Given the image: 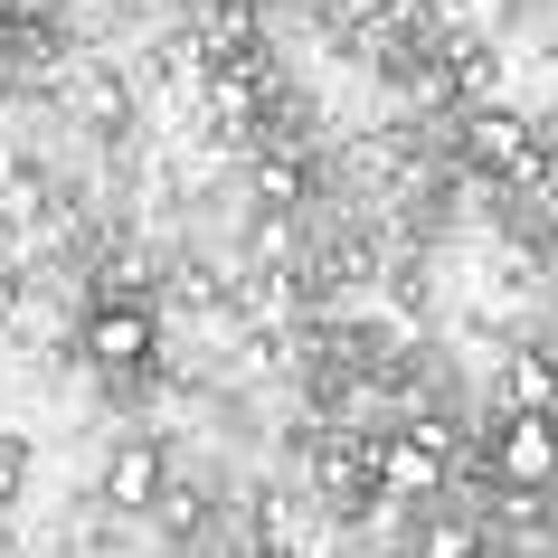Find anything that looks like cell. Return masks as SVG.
<instances>
[{"instance_id": "obj_2", "label": "cell", "mask_w": 558, "mask_h": 558, "mask_svg": "<svg viewBox=\"0 0 558 558\" xmlns=\"http://www.w3.org/2000/svg\"><path fill=\"white\" fill-rule=\"evenodd\" d=\"M493 473L511 493H549L558 483V408H511L493 436Z\"/></svg>"}, {"instance_id": "obj_5", "label": "cell", "mask_w": 558, "mask_h": 558, "mask_svg": "<svg viewBox=\"0 0 558 558\" xmlns=\"http://www.w3.org/2000/svg\"><path fill=\"white\" fill-rule=\"evenodd\" d=\"M436 473H445V445H436V426H408V436H379V483L388 493H436Z\"/></svg>"}, {"instance_id": "obj_4", "label": "cell", "mask_w": 558, "mask_h": 558, "mask_svg": "<svg viewBox=\"0 0 558 558\" xmlns=\"http://www.w3.org/2000/svg\"><path fill=\"white\" fill-rule=\"evenodd\" d=\"M464 151L483 161V171H530V161H539V143H530V114H511V105H483V114L464 123Z\"/></svg>"}, {"instance_id": "obj_8", "label": "cell", "mask_w": 558, "mask_h": 558, "mask_svg": "<svg viewBox=\"0 0 558 558\" xmlns=\"http://www.w3.org/2000/svg\"><path fill=\"white\" fill-rule=\"evenodd\" d=\"M20 493V436H0V501Z\"/></svg>"}, {"instance_id": "obj_3", "label": "cell", "mask_w": 558, "mask_h": 558, "mask_svg": "<svg viewBox=\"0 0 558 558\" xmlns=\"http://www.w3.org/2000/svg\"><path fill=\"white\" fill-rule=\"evenodd\" d=\"M161 493H171V464H161V445H114V464H105V501L114 511H161Z\"/></svg>"}, {"instance_id": "obj_1", "label": "cell", "mask_w": 558, "mask_h": 558, "mask_svg": "<svg viewBox=\"0 0 558 558\" xmlns=\"http://www.w3.org/2000/svg\"><path fill=\"white\" fill-rule=\"evenodd\" d=\"M151 351H161V331H151L143 294H133V284H105L95 313H86V360L114 369V379H133V369H151Z\"/></svg>"}, {"instance_id": "obj_7", "label": "cell", "mask_w": 558, "mask_h": 558, "mask_svg": "<svg viewBox=\"0 0 558 558\" xmlns=\"http://www.w3.org/2000/svg\"><path fill=\"white\" fill-rule=\"evenodd\" d=\"M408 558H483V539H473L464 521H436V530H426V539H416Z\"/></svg>"}, {"instance_id": "obj_6", "label": "cell", "mask_w": 558, "mask_h": 558, "mask_svg": "<svg viewBox=\"0 0 558 558\" xmlns=\"http://www.w3.org/2000/svg\"><path fill=\"white\" fill-rule=\"evenodd\" d=\"M511 398H521V408H558V360L549 351H521V360H511Z\"/></svg>"}]
</instances>
